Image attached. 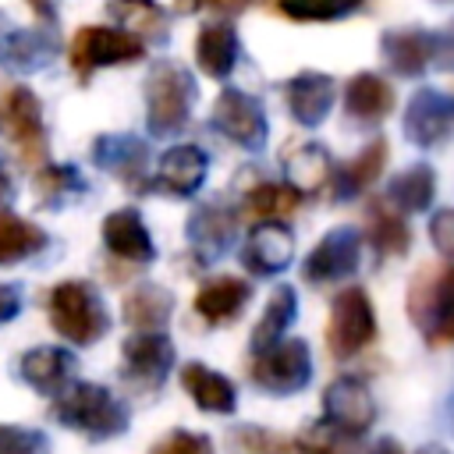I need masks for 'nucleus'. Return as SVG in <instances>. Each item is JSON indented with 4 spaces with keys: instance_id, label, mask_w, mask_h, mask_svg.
I'll list each match as a JSON object with an SVG mask.
<instances>
[{
    "instance_id": "obj_1",
    "label": "nucleus",
    "mask_w": 454,
    "mask_h": 454,
    "mask_svg": "<svg viewBox=\"0 0 454 454\" xmlns=\"http://www.w3.org/2000/svg\"><path fill=\"white\" fill-rule=\"evenodd\" d=\"M50 415L92 443H103V440L128 433V422H131L128 404L121 397H114V390H106L103 383H85V380L60 387L53 394Z\"/></svg>"
},
{
    "instance_id": "obj_2",
    "label": "nucleus",
    "mask_w": 454,
    "mask_h": 454,
    "mask_svg": "<svg viewBox=\"0 0 454 454\" xmlns=\"http://www.w3.org/2000/svg\"><path fill=\"white\" fill-rule=\"evenodd\" d=\"M145 128L153 138H170L188 128L199 99L195 74L177 60H156L145 74Z\"/></svg>"
},
{
    "instance_id": "obj_3",
    "label": "nucleus",
    "mask_w": 454,
    "mask_h": 454,
    "mask_svg": "<svg viewBox=\"0 0 454 454\" xmlns=\"http://www.w3.org/2000/svg\"><path fill=\"white\" fill-rule=\"evenodd\" d=\"M404 309L429 348H450L454 344V262L422 266L408 287Z\"/></svg>"
},
{
    "instance_id": "obj_4",
    "label": "nucleus",
    "mask_w": 454,
    "mask_h": 454,
    "mask_svg": "<svg viewBox=\"0 0 454 454\" xmlns=\"http://www.w3.org/2000/svg\"><path fill=\"white\" fill-rule=\"evenodd\" d=\"M46 316H50V326L64 340H71L78 348H92L110 330L106 301L99 298V291L89 280H60V284H53V291L46 298Z\"/></svg>"
},
{
    "instance_id": "obj_5",
    "label": "nucleus",
    "mask_w": 454,
    "mask_h": 454,
    "mask_svg": "<svg viewBox=\"0 0 454 454\" xmlns=\"http://www.w3.org/2000/svg\"><path fill=\"white\" fill-rule=\"evenodd\" d=\"M142 57H145V43L121 25H85L71 35V46H67L71 71L82 82H89L99 67L135 64Z\"/></svg>"
},
{
    "instance_id": "obj_6",
    "label": "nucleus",
    "mask_w": 454,
    "mask_h": 454,
    "mask_svg": "<svg viewBox=\"0 0 454 454\" xmlns=\"http://www.w3.org/2000/svg\"><path fill=\"white\" fill-rule=\"evenodd\" d=\"M372 340H376V309L369 294L358 284L337 291L326 319V351L337 362H348L358 351H365Z\"/></svg>"
},
{
    "instance_id": "obj_7",
    "label": "nucleus",
    "mask_w": 454,
    "mask_h": 454,
    "mask_svg": "<svg viewBox=\"0 0 454 454\" xmlns=\"http://www.w3.org/2000/svg\"><path fill=\"white\" fill-rule=\"evenodd\" d=\"M248 380L277 397L298 394L312 383V351L301 337H284L266 351H255L248 365Z\"/></svg>"
},
{
    "instance_id": "obj_8",
    "label": "nucleus",
    "mask_w": 454,
    "mask_h": 454,
    "mask_svg": "<svg viewBox=\"0 0 454 454\" xmlns=\"http://www.w3.org/2000/svg\"><path fill=\"white\" fill-rule=\"evenodd\" d=\"M0 131L18 145L21 163L39 167L46 160L43 103L28 85H7L0 92Z\"/></svg>"
},
{
    "instance_id": "obj_9",
    "label": "nucleus",
    "mask_w": 454,
    "mask_h": 454,
    "mask_svg": "<svg viewBox=\"0 0 454 454\" xmlns=\"http://www.w3.org/2000/svg\"><path fill=\"white\" fill-rule=\"evenodd\" d=\"M209 121L227 142H234L245 153H259L270 138V121H266L262 103L241 89H231V85L216 96Z\"/></svg>"
},
{
    "instance_id": "obj_10",
    "label": "nucleus",
    "mask_w": 454,
    "mask_h": 454,
    "mask_svg": "<svg viewBox=\"0 0 454 454\" xmlns=\"http://www.w3.org/2000/svg\"><path fill=\"white\" fill-rule=\"evenodd\" d=\"M401 131L415 149H436L454 135V92H440L433 85H422L411 92Z\"/></svg>"
},
{
    "instance_id": "obj_11",
    "label": "nucleus",
    "mask_w": 454,
    "mask_h": 454,
    "mask_svg": "<svg viewBox=\"0 0 454 454\" xmlns=\"http://www.w3.org/2000/svg\"><path fill=\"white\" fill-rule=\"evenodd\" d=\"M358 266H362V234L355 227H333L301 259V277H305V284L323 287V284L355 277Z\"/></svg>"
},
{
    "instance_id": "obj_12",
    "label": "nucleus",
    "mask_w": 454,
    "mask_h": 454,
    "mask_svg": "<svg viewBox=\"0 0 454 454\" xmlns=\"http://www.w3.org/2000/svg\"><path fill=\"white\" fill-rule=\"evenodd\" d=\"M174 365V344L163 330H135L121 344V372L138 390H160Z\"/></svg>"
},
{
    "instance_id": "obj_13",
    "label": "nucleus",
    "mask_w": 454,
    "mask_h": 454,
    "mask_svg": "<svg viewBox=\"0 0 454 454\" xmlns=\"http://www.w3.org/2000/svg\"><path fill=\"white\" fill-rule=\"evenodd\" d=\"M92 163L117 177L128 192H149L153 177H149V145L138 135H99L92 142Z\"/></svg>"
},
{
    "instance_id": "obj_14",
    "label": "nucleus",
    "mask_w": 454,
    "mask_h": 454,
    "mask_svg": "<svg viewBox=\"0 0 454 454\" xmlns=\"http://www.w3.org/2000/svg\"><path fill=\"white\" fill-rule=\"evenodd\" d=\"M184 238L199 262H216L238 238V213L220 199H206L188 213Z\"/></svg>"
},
{
    "instance_id": "obj_15",
    "label": "nucleus",
    "mask_w": 454,
    "mask_h": 454,
    "mask_svg": "<svg viewBox=\"0 0 454 454\" xmlns=\"http://www.w3.org/2000/svg\"><path fill=\"white\" fill-rule=\"evenodd\" d=\"M323 419L340 433H348L351 440L365 436L369 426L376 422V397L369 383L358 376H337L323 390Z\"/></svg>"
},
{
    "instance_id": "obj_16",
    "label": "nucleus",
    "mask_w": 454,
    "mask_h": 454,
    "mask_svg": "<svg viewBox=\"0 0 454 454\" xmlns=\"http://www.w3.org/2000/svg\"><path fill=\"white\" fill-rule=\"evenodd\" d=\"M294 259V234L284 220H259L245 245H241V266L255 277H277Z\"/></svg>"
},
{
    "instance_id": "obj_17",
    "label": "nucleus",
    "mask_w": 454,
    "mask_h": 454,
    "mask_svg": "<svg viewBox=\"0 0 454 454\" xmlns=\"http://www.w3.org/2000/svg\"><path fill=\"white\" fill-rule=\"evenodd\" d=\"M280 92L291 121L301 128H319L337 103V82L323 71H298L280 85Z\"/></svg>"
},
{
    "instance_id": "obj_18",
    "label": "nucleus",
    "mask_w": 454,
    "mask_h": 454,
    "mask_svg": "<svg viewBox=\"0 0 454 454\" xmlns=\"http://www.w3.org/2000/svg\"><path fill=\"white\" fill-rule=\"evenodd\" d=\"M57 60V25L11 28L0 35V67L11 74H39Z\"/></svg>"
},
{
    "instance_id": "obj_19",
    "label": "nucleus",
    "mask_w": 454,
    "mask_h": 454,
    "mask_svg": "<svg viewBox=\"0 0 454 454\" xmlns=\"http://www.w3.org/2000/svg\"><path fill=\"white\" fill-rule=\"evenodd\" d=\"M380 57L397 78H422L433 67V28L397 25L380 35Z\"/></svg>"
},
{
    "instance_id": "obj_20",
    "label": "nucleus",
    "mask_w": 454,
    "mask_h": 454,
    "mask_svg": "<svg viewBox=\"0 0 454 454\" xmlns=\"http://www.w3.org/2000/svg\"><path fill=\"white\" fill-rule=\"evenodd\" d=\"M340 103H344V117H348L351 124H358V128H380V124L394 114L397 96H394V85H390L383 74H376V71H358V74H351V78L344 82Z\"/></svg>"
},
{
    "instance_id": "obj_21",
    "label": "nucleus",
    "mask_w": 454,
    "mask_h": 454,
    "mask_svg": "<svg viewBox=\"0 0 454 454\" xmlns=\"http://www.w3.org/2000/svg\"><path fill=\"white\" fill-rule=\"evenodd\" d=\"M209 177V153L202 145H170L160 153L156 170H153V188L174 195V199H192Z\"/></svg>"
},
{
    "instance_id": "obj_22",
    "label": "nucleus",
    "mask_w": 454,
    "mask_h": 454,
    "mask_svg": "<svg viewBox=\"0 0 454 454\" xmlns=\"http://www.w3.org/2000/svg\"><path fill=\"white\" fill-rule=\"evenodd\" d=\"M387 160H390V145H387V138H369L351 160H344V163H333V174H330V192H333V199L337 202H351V199H358L362 192H369L376 181H380V174L387 170Z\"/></svg>"
},
{
    "instance_id": "obj_23",
    "label": "nucleus",
    "mask_w": 454,
    "mask_h": 454,
    "mask_svg": "<svg viewBox=\"0 0 454 454\" xmlns=\"http://www.w3.org/2000/svg\"><path fill=\"white\" fill-rule=\"evenodd\" d=\"M99 234H103L106 252L124 259V262H153L156 259L153 234H149V227H145V220H142V213L135 206L106 213Z\"/></svg>"
},
{
    "instance_id": "obj_24",
    "label": "nucleus",
    "mask_w": 454,
    "mask_h": 454,
    "mask_svg": "<svg viewBox=\"0 0 454 454\" xmlns=\"http://www.w3.org/2000/svg\"><path fill=\"white\" fill-rule=\"evenodd\" d=\"M195 64L206 78H231V71L238 67V57H241V35L238 28L231 25V18H216V21H206L199 32H195Z\"/></svg>"
},
{
    "instance_id": "obj_25",
    "label": "nucleus",
    "mask_w": 454,
    "mask_h": 454,
    "mask_svg": "<svg viewBox=\"0 0 454 454\" xmlns=\"http://www.w3.org/2000/svg\"><path fill=\"white\" fill-rule=\"evenodd\" d=\"M74 369H78V358L67 351V348H32V351H21L18 355V362H14V376L25 383V387H32V390H39V394H57L60 387H67L71 383V376H74Z\"/></svg>"
},
{
    "instance_id": "obj_26",
    "label": "nucleus",
    "mask_w": 454,
    "mask_h": 454,
    "mask_svg": "<svg viewBox=\"0 0 454 454\" xmlns=\"http://www.w3.org/2000/svg\"><path fill=\"white\" fill-rule=\"evenodd\" d=\"M248 301H252V284L248 280H241V277H209L195 291L192 305L209 326H223V323H234Z\"/></svg>"
},
{
    "instance_id": "obj_27",
    "label": "nucleus",
    "mask_w": 454,
    "mask_h": 454,
    "mask_svg": "<svg viewBox=\"0 0 454 454\" xmlns=\"http://www.w3.org/2000/svg\"><path fill=\"white\" fill-rule=\"evenodd\" d=\"M365 241L387 255V259H401L408 255L411 248V227H408V216L390 206L387 199H372L365 206Z\"/></svg>"
},
{
    "instance_id": "obj_28",
    "label": "nucleus",
    "mask_w": 454,
    "mask_h": 454,
    "mask_svg": "<svg viewBox=\"0 0 454 454\" xmlns=\"http://www.w3.org/2000/svg\"><path fill=\"white\" fill-rule=\"evenodd\" d=\"M181 387L188 390V397L195 401V408H202L209 415H234V408H238V387H234V380L220 376L216 369H209L202 362H188L181 369Z\"/></svg>"
},
{
    "instance_id": "obj_29",
    "label": "nucleus",
    "mask_w": 454,
    "mask_h": 454,
    "mask_svg": "<svg viewBox=\"0 0 454 454\" xmlns=\"http://www.w3.org/2000/svg\"><path fill=\"white\" fill-rule=\"evenodd\" d=\"M106 11L145 46H163L170 39V11L156 0H106Z\"/></svg>"
},
{
    "instance_id": "obj_30",
    "label": "nucleus",
    "mask_w": 454,
    "mask_h": 454,
    "mask_svg": "<svg viewBox=\"0 0 454 454\" xmlns=\"http://www.w3.org/2000/svg\"><path fill=\"white\" fill-rule=\"evenodd\" d=\"M284 174L287 181L301 192V195H316L330 184V174H333V156L326 145L319 142H298L284 153Z\"/></svg>"
},
{
    "instance_id": "obj_31",
    "label": "nucleus",
    "mask_w": 454,
    "mask_h": 454,
    "mask_svg": "<svg viewBox=\"0 0 454 454\" xmlns=\"http://www.w3.org/2000/svg\"><path fill=\"white\" fill-rule=\"evenodd\" d=\"M390 206H397L404 216L411 213H426L433 209V199H436V170L422 160V163H411L404 170H397L390 181H387V195H383Z\"/></svg>"
},
{
    "instance_id": "obj_32",
    "label": "nucleus",
    "mask_w": 454,
    "mask_h": 454,
    "mask_svg": "<svg viewBox=\"0 0 454 454\" xmlns=\"http://www.w3.org/2000/svg\"><path fill=\"white\" fill-rule=\"evenodd\" d=\"M121 312H124V323L131 330H163L170 323V312H174V294L163 284L145 280L135 291H128Z\"/></svg>"
},
{
    "instance_id": "obj_33",
    "label": "nucleus",
    "mask_w": 454,
    "mask_h": 454,
    "mask_svg": "<svg viewBox=\"0 0 454 454\" xmlns=\"http://www.w3.org/2000/svg\"><path fill=\"white\" fill-rule=\"evenodd\" d=\"M301 199L305 195L291 181H259L241 195V213L248 220H287Z\"/></svg>"
},
{
    "instance_id": "obj_34",
    "label": "nucleus",
    "mask_w": 454,
    "mask_h": 454,
    "mask_svg": "<svg viewBox=\"0 0 454 454\" xmlns=\"http://www.w3.org/2000/svg\"><path fill=\"white\" fill-rule=\"evenodd\" d=\"M298 319V294L291 284H280L266 305H262V316L259 323L252 326V351H266L273 348L277 340H284V333L291 330V323Z\"/></svg>"
},
{
    "instance_id": "obj_35",
    "label": "nucleus",
    "mask_w": 454,
    "mask_h": 454,
    "mask_svg": "<svg viewBox=\"0 0 454 454\" xmlns=\"http://www.w3.org/2000/svg\"><path fill=\"white\" fill-rule=\"evenodd\" d=\"M50 245V234L43 227H35L32 220L0 209V266H14L21 259L39 255Z\"/></svg>"
},
{
    "instance_id": "obj_36",
    "label": "nucleus",
    "mask_w": 454,
    "mask_h": 454,
    "mask_svg": "<svg viewBox=\"0 0 454 454\" xmlns=\"http://www.w3.org/2000/svg\"><path fill=\"white\" fill-rule=\"evenodd\" d=\"M35 192H39V206L60 209V206L74 202L78 195H85L89 181L82 177V170L74 163H46L35 174Z\"/></svg>"
},
{
    "instance_id": "obj_37",
    "label": "nucleus",
    "mask_w": 454,
    "mask_h": 454,
    "mask_svg": "<svg viewBox=\"0 0 454 454\" xmlns=\"http://www.w3.org/2000/svg\"><path fill=\"white\" fill-rule=\"evenodd\" d=\"M365 0H273L287 21H340L351 18Z\"/></svg>"
},
{
    "instance_id": "obj_38",
    "label": "nucleus",
    "mask_w": 454,
    "mask_h": 454,
    "mask_svg": "<svg viewBox=\"0 0 454 454\" xmlns=\"http://www.w3.org/2000/svg\"><path fill=\"white\" fill-rule=\"evenodd\" d=\"M291 443H294V454H351L355 440L348 433H340L337 426H330L326 419H319V422L305 426Z\"/></svg>"
},
{
    "instance_id": "obj_39",
    "label": "nucleus",
    "mask_w": 454,
    "mask_h": 454,
    "mask_svg": "<svg viewBox=\"0 0 454 454\" xmlns=\"http://www.w3.org/2000/svg\"><path fill=\"white\" fill-rule=\"evenodd\" d=\"M234 454H294V443L262 426H234L227 436Z\"/></svg>"
},
{
    "instance_id": "obj_40",
    "label": "nucleus",
    "mask_w": 454,
    "mask_h": 454,
    "mask_svg": "<svg viewBox=\"0 0 454 454\" xmlns=\"http://www.w3.org/2000/svg\"><path fill=\"white\" fill-rule=\"evenodd\" d=\"M0 454H50V436L28 426H0Z\"/></svg>"
},
{
    "instance_id": "obj_41",
    "label": "nucleus",
    "mask_w": 454,
    "mask_h": 454,
    "mask_svg": "<svg viewBox=\"0 0 454 454\" xmlns=\"http://www.w3.org/2000/svg\"><path fill=\"white\" fill-rule=\"evenodd\" d=\"M149 454H216L213 450V440L206 433H188V429H170L163 433Z\"/></svg>"
},
{
    "instance_id": "obj_42",
    "label": "nucleus",
    "mask_w": 454,
    "mask_h": 454,
    "mask_svg": "<svg viewBox=\"0 0 454 454\" xmlns=\"http://www.w3.org/2000/svg\"><path fill=\"white\" fill-rule=\"evenodd\" d=\"M429 241L443 259L454 262V206H443L429 216Z\"/></svg>"
},
{
    "instance_id": "obj_43",
    "label": "nucleus",
    "mask_w": 454,
    "mask_h": 454,
    "mask_svg": "<svg viewBox=\"0 0 454 454\" xmlns=\"http://www.w3.org/2000/svg\"><path fill=\"white\" fill-rule=\"evenodd\" d=\"M174 7H177V11H188V14H195V11H213V14H220V18H234V14L248 11L252 0H174Z\"/></svg>"
},
{
    "instance_id": "obj_44",
    "label": "nucleus",
    "mask_w": 454,
    "mask_h": 454,
    "mask_svg": "<svg viewBox=\"0 0 454 454\" xmlns=\"http://www.w3.org/2000/svg\"><path fill=\"white\" fill-rule=\"evenodd\" d=\"M433 67L454 74V21H447L440 32H433Z\"/></svg>"
},
{
    "instance_id": "obj_45",
    "label": "nucleus",
    "mask_w": 454,
    "mask_h": 454,
    "mask_svg": "<svg viewBox=\"0 0 454 454\" xmlns=\"http://www.w3.org/2000/svg\"><path fill=\"white\" fill-rule=\"evenodd\" d=\"M21 305H25V294L18 284H0V323H11L21 316Z\"/></svg>"
},
{
    "instance_id": "obj_46",
    "label": "nucleus",
    "mask_w": 454,
    "mask_h": 454,
    "mask_svg": "<svg viewBox=\"0 0 454 454\" xmlns=\"http://www.w3.org/2000/svg\"><path fill=\"white\" fill-rule=\"evenodd\" d=\"M14 192H18L14 174L7 170V160L0 156V206H4V202H11V199H14Z\"/></svg>"
},
{
    "instance_id": "obj_47",
    "label": "nucleus",
    "mask_w": 454,
    "mask_h": 454,
    "mask_svg": "<svg viewBox=\"0 0 454 454\" xmlns=\"http://www.w3.org/2000/svg\"><path fill=\"white\" fill-rule=\"evenodd\" d=\"M365 454H408V450L401 447V440H397V436H380Z\"/></svg>"
},
{
    "instance_id": "obj_48",
    "label": "nucleus",
    "mask_w": 454,
    "mask_h": 454,
    "mask_svg": "<svg viewBox=\"0 0 454 454\" xmlns=\"http://www.w3.org/2000/svg\"><path fill=\"white\" fill-rule=\"evenodd\" d=\"M35 14H39V21L43 25H57V14H53V0H25Z\"/></svg>"
},
{
    "instance_id": "obj_49",
    "label": "nucleus",
    "mask_w": 454,
    "mask_h": 454,
    "mask_svg": "<svg viewBox=\"0 0 454 454\" xmlns=\"http://www.w3.org/2000/svg\"><path fill=\"white\" fill-rule=\"evenodd\" d=\"M415 454H450L447 447H440V443H426V447H419Z\"/></svg>"
},
{
    "instance_id": "obj_50",
    "label": "nucleus",
    "mask_w": 454,
    "mask_h": 454,
    "mask_svg": "<svg viewBox=\"0 0 454 454\" xmlns=\"http://www.w3.org/2000/svg\"><path fill=\"white\" fill-rule=\"evenodd\" d=\"M436 7H454V0H433Z\"/></svg>"
},
{
    "instance_id": "obj_51",
    "label": "nucleus",
    "mask_w": 454,
    "mask_h": 454,
    "mask_svg": "<svg viewBox=\"0 0 454 454\" xmlns=\"http://www.w3.org/2000/svg\"><path fill=\"white\" fill-rule=\"evenodd\" d=\"M447 411H450V422H454V397H450V408Z\"/></svg>"
}]
</instances>
